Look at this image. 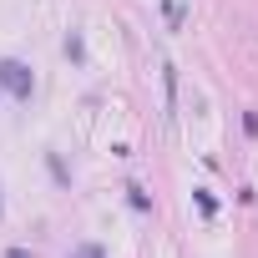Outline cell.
<instances>
[{
	"mask_svg": "<svg viewBox=\"0 0 258 258\" xmlns=\"http://www.w3.org/2000/svg\"><path fill=\"white\" fill-rule=\"evenodd\" d=\"M11 258H26V253H11Z\"/></svg>",
	"mask_w": 258,
	"mask_h": 258,
	"instance_id": "3",
	"label": "cell"
},
{
	"mask_svg": "<svg viewBox=\"0 0 258 258\" xmlns=\"http://www.w3.org/2000/svg\"><path fill=\"white\" fill-rule=\"evenodd\" d=\"M0 81H6L16 96H31V76H26V66H16V61H6V66H0Z\"/></svg>",
	"mask_w": 258,
	"mask_h": 258,
	"instance_id": "1",
	"label": "cell"
},
{
	"mask_svg": "<svg viewBox=\"0 0 258 258\" xmlns=\"http://www.w3.org/2000/svg\"><path fill=\"white\" fill-rule=\"evenodd\" d=\"M81 258H96V248H81Z\"/></svg>",
	"mask_w": 258,
	"mask_h": 258,
	"instance_id": "2",
	"label": "cell"
}]
</instances>
